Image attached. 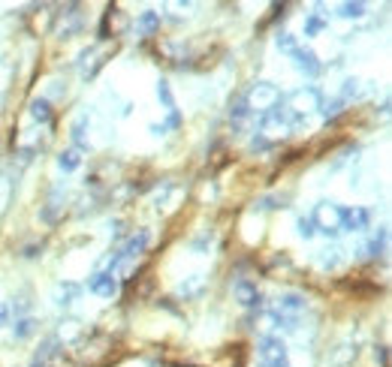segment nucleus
<instances>
[{
  "label": "nucleus",
  "instance_id": "obj_32",
  "mask_svg": "<svg viewBox=\"0 0 392 367\" xmlns=\"http://www.w3.org/2000/svg\"><path fill=\"white\" fill-rule=\"evenodd\" d=\"M341 111H344V99H332V103L320 106V115H323L326 120H329V118H338Z\"/></svg>",
  "mask_w": 392,
  "mask_h": 367
},
{
  "label": "nucleus",
  "instance_id": "obj_28",
  "mask_svg": "<svg viewBox=\"0 0 392 367\" xmlns=\"http://www.w3.org/2000/svg\"><path fill=\"white\" fill-rule=\"evenodd\" d=\"M365 13H368L365 4H341V6H338V15H341V18H362Z\"/></svg>",
  "mask_w": 392,
  "mask_h": 367
},
{
  "label": "nucleus",
  "instance_id": "obj_6",
  "mask_svg": "<svg viewBox=\"0 0 392 367\" xmlns=\"http://www.w3.org/2000/svg\"><path fill=\"white\" fill-rule=\"evenodd\" d=\"M88 292L100 295V298H115L118 295V274L115 271H94L88 277Z\"/></svg>",
  "mask_w": 392,
  "mask_h": 367
},
{
  "label": "nucleus",
  "instance_id": "obj_19",
  "mask_svg": "<svg viewBox=\"0 0 392 367\" xmlns=\"http://www.w3.org/2000/svg\"><path fill=\"white\" fill-rule=\"evenodd\" d=\"M386 244H389V229H386V226H380V229H377V235L365 244V256H368V259L384 256V253H386Z\"/></svg>",
  "mask_w": 392,
  "mask_h": 367
},
{
  "label": "nucleus",
  "instance_id": "obj_20",
  "mask_svg": "<svg viewBox=\"0 0 392 367\" xmlns=\"http://www.w3.org/2000/svg\"><path fill=\"white\" fill-rule=\"evenodd\" d=\"M73 9H76V6H69V13H64L67 22H60V27H58V36H60V39L76 36L79 27H82V18H79V13H73Z\"/></svg>",
  "mask_w": 392,
  "mask_h": 367
},
{
  "label": "nucleus",
  "instance_id": "obj_22",
  "mask_svg": "<svg viewBox=\"0 0 392 367\" xmlns=\"http://www.w3.org/2000/svg\"><path fill=\"white\" fill-rule=\"evenodd\" d=\"M36 319H34V316H22V319H15V325H13V338L15 340H27L30 338V334H34L36 331Z\"/></svg>",
  "mask_w": 392,
  "mask_h": 367
},
{
  "label": "nucleus",
  "instance_id": "obj_34",
  "mask_svg": "<svg viewBox=\"0 0 392 367\" xmlns=\"http://www.w3.org/2000/svg\"><path fill=\"white\" fill-rule=\"evenodd\" d=\"M9 313H13V310H9V304L0 301V328H4V325L9 322Z\"/></svg>",
  "mask_w": 392,
  "mask_h": 367
},
{
  "label": "nucleus",
  "instance_id": "obj_9",
  "mask_svg": "<svg viewBox=\"0 0 392 367\" xmlns=\"http://www.w3.org/2000/svg\"><path fill=\"white\" fill-rule=\"evenodd\" d=\"M290 57H293V67L299 69L302 76H308V78H314V76L320 73V69H323V64H320L317 55L311 52L308 46H296L293 52H290Z\"/></svg>",
  "mask_w": 392,
  "mask_h": 367
},
{
  "label": "nucleus",
  "instance_id": "obj_17",
  "mask_svg": "<svg viewBox=\"0 0 392 367\" xmlns=\"http://www.w3.org/2000/svg\"><path fill=\"white\" fill-rule=\"evenodd\" d=\"M88 130H90V115H88V111H82V115H76L73 127H69V136H73V141H76L73 148L82 151L88 145Z\"/></svg>",
  "mask_w": 392,
  "mask_h": 367
},
{
  "label": "nucleus",
  "instance_id": "obj_10",
  "mask_svg": "<svg viewBox=\"0 0 392 367\" xmlns=\"http://www.w3.org/2000/svg\"><path fill=\"white\" fill-rule=\"evenodd\" d=\"M271 310L284 313V316H302L308 310V298L302 292H281L275 304H271Z\"/></svg>",
  "mask_w": 392,
  "mask_h": 367
},
{
  "label": "nucleus",
  "instance_id": "obj_21",
  "mask_svg": "<svg viewBox=\"0 0 392 367\" xmlns=\"http://www.w3.org/2000/svg\"><path fill=\"white\" fill-rule=\"evenodd\" d=\"M317 262L323 265V268H341V265H344V250H341V247H329V250H320Z\"/></svg>",
  "mask_w": 392,
  "mask_h": 367
},
{
  "label": "nucleus",
  "instance_id": "obj_33",
  "mask_svg": "<svg viewBox=\"0 0 392 367\" xmlns=\"http://www.w3.org/2000/svg\"><path fill=\"white\" fill-rule=\"evenodd\" d=\"M374 361H377L380 367H386V364H389V352H386V346H377V349H374Z\"/></svg>",
  "mask_w": 392,
  "mask_h": 367
},
{
  "label": "nucleus",
  "instance_id": "obj_25",
  "mask_svg": "<svg viewBox=\"0 0 392 367\" xmlns=\"http://www.w3.org/2000/svg\"><path fill=\"white\" fill-rule=\"evenodd\" d=\"M326 18L323 15H317V13H311L308 18H305V27H302V34H305V36H317L320 34V30H326Z\"/></svg>",
  "mask_w": 392,
  "mask_h": 367
},
{
  "label": "nucleus",
  "instance_id": "obj_35",
  "mask_svg": "<svg viewBox=\"0 0 392 367\" xmlns=\"http://www.w3.org/2000/svg\"><path fill=\"white\" fill-rule=\"evenodd\" d=\"M257 367H275V364H257Z\"/></svg>",
  "mask_w": 392,
  "mask_h": 367
},
{
  "label": "nucleus",
  "instance_id": "obj_8",
  "mask_svg": "<svg viewBox=\"0 0 392 367\" xmlns=\"http://www.w3.org/2000/svg\"><path fill=\"white\" fill-rule=\"evenodd\" d=\"M359 355V338H353V331L344 334V340H338V346L329 352V364L332 367H347Z\"/></svg>",
  "mask_w": 392,
  "mask_h": 367
},
{
  "label": "nucleus",
  "instance_id": "obj_5",
  "mask_svg": "<svg viewBox=\"0 0 392 367\" xmlns=\"http://www.w3.org/2000/svg\"><path fill=\"white\" fill-rule=\"evenodd\" d=\"M290 130H293L290 127V111L284 106H275V109L259 115V132H263V136L278 139V136H287Z\"/></svg>",
  "mask_w": 392,
  "mask_h": 367
},
{
  "label": "nucleus",
  "instance_id": "obj_7",
  "mask_svg": "<svg viewBox=\"0 0 392 367\" xmlns=\"http://www.w3.org/2000/svg\"><path fill=\"white\" fill-rule=\"evenodd\" d=\"M233 295H236V301L241 304V307H248V310H259L263 307V292H259V286L254 280H236V286H233Z\"/></svg>",
  "mask_w": 392,
  "mask_h": 367
},
{
  "label": "nucleus",
  "instance_id": "obj_16",
  "mask_svg": "<svg viewBox=\"0 0 392 367\" xmlns=\"http://www.w3.org/2000/svg\"><path fill=\"white\" fill-rule=\"evenodd\" d=\"M160 22H163V18H160V13H154V9H145V13H139L136 15V34L139 36H151V34H157L160 30Z\"/></svg>",
  "mask_w": 392,
  "mask_h": 367
},
{
  "label": "nucleus",
  "instance_id": "obj_29",
  "mask_svg": "<svg viewBox=\"0 0 392 367\" xmlns=\"http://www.w3.org/2000/svg\"><path fill=\"white\" fill-rule=\"evenodd\" d=\"M296 46H299V39L293 34H278L275 36V48H278V52H284L287 57H290V52H293Z\"/></svg>",
  "mask_w": 392,
  "mask_h": 367
},
{
  "label": "nucleus",
  "instance_id": "obj_26",
  "mask_svg": "<svg viewBox=\"0 0 392 367\" xmlns=\"http://www.w3.org/2000/svg\"><path fill=\"white\" fill-rule=\"evenodd\" d=\"M211 244H215V235H211V232H203V235H196L194 241H190V253L205 256V253L211 250Z\"/></svg>",
  "mask_w": 392,
  "mask_h": 367
},
{
  "label": "nucleus",
  "instance_id": "obj_24",
  "mask_svg": "<svg viewBox=\"0 0 392 367\" xmlns=\"http://www.w3.org/2000/svg\"><path fill=\"white\" fill-rule=\"evenodd\" d=\"M55 346H58L55 340H46L43 346H39V352L34 355V361H30V367H48V361H52L55 355H58Z\"/></svg>",
  "mask_w": 392,
  "mask_h": 367
},
{
  "label": "nucleus",
  "instance_id": "obj_18",
  "mask_svg": "<svg viewBox=\"0 0 392 367\" xmlns=\"http://www.w3.org/2000/svg\"><path fill=\"white\" fill-rule=\"evenodd\" d=\"M79 166H82V151H79V148H64V151L58 154V169L64 172V175L76 172Z\"/></svg>",
  "mask_w": 392,
  "mask_h": 367
},
{
  "label": "nucleus",
  "instance_id": "obj_27",
  "mask_svg": "<svg viewBox=\"0 0 392 367\" xmlns=\"http://www.w3.org/2000/svg\"><path fill=\"white\" fill-rule=\"evenodd\" d=\"M157 99L163 103L166 111H175V97H173V88H169V81H157Z\"/></svg>",
  "mask_w": 392,
  "mask_h": 367
},
{
  "label": "nucleus",
  "instance_id": "obj_11",
  "mask_svg": "<svg viewBox=\"0 0 392 367\" xmlns=\"http://www.w3.org/2000/svg\"><path fill=\"white\" fill-rule=\"evenodd\" d=\"M148 241H151V232H148V229H139L136 235H130L124 247L118 250V265H121V262H136V259L145 253Z\"/></svg>",
  "mask_w": 392,
  "mask_h": 367
},
{
  "label": "nucleus",
  "instance_id": "obj_3",
  "mask_svg": "<svg viewBox=\"0 0 392 367\" xmlns=\"http://www.w3.org/2000/svg\"><path fill=\"white\" fill-rule=\"evenodd\" d=\"M320 106H323V94H320L314 85L296 88L293 94H290V99H287V111H290L293 118H308V115H314V111H320Z\"/></svg>",
  "mask_w": 392,
  "mask_h": 367
},
{
  "label": "nucleus",
  "instance_id": "obj_23",
  "mask_svg": "<svg viewBox=\"0 0 392 367\" xmlns=\"http://www.w3.org/2000/svg\"><path fill=\"white\" fill-rule=\"evenodd\" d=\"M248 120H250V109L245 106V99H238V103H233V109H229V124L236 130H245Z\"/></svg>",
  "mask_w": 392,
  "mask_h": 367
},
{
  "label": "nucleus",
  "instance_id": "obj_30",
  "mask_svg": "<svg viewBox=\"0 0 392 367\" xmlns=\"http://www.w3.org/2000/svg\"><path fill=\"white\" fill-rule=\"evenodd\" d=\"M296 232H299V238L311 241V238L317 235V229H314V220H311V217H296Z\"/></svg>",
  "mask_w": 392,
  "mask_h": 367
},
{
  "label": "nucleus",
  "instance_id": "obj_1",
  "mask_svg": "<svg viewBox=\"0 0 392 367\" xmlns=\"http://www.w3.org/2000/svg\"><path fill=\"white\" fill-rule=\"evenodd\" d=\"M241 99H245V106L250 109V115H263V111L281 106V90H278V85H271V81H254Z\"/></svg>",
  "mask_w": 392,
  "mask_h": 367
},
{
  "label": "nucleus",
  "instance_id": "obj_4",
  "mask_svg": "<svg viewBox=\"0 0 392 367\" xmlns=\"http://www.w3.org/2000/svg\"><path fill=\"white\" fill-rule=\"evenodd\" d=\"M257 359L259 364H275V367H290V349L284 338L278 334H266L257 340Z\"/></svg>",
  "mask_w": 392,
  "mask_h": 367
},
{
  "label": "nucleus",
  "instance_id": "obj_2",
  "mask_svg": "<svg viewBox=\"0 0 392 367\" xmlns=\"http://www.w3.org/2000/svg\"><path fill=\"white\" fill-rule=\"evenodd\" d=\"M341 214H344V208L338 205V202L332 199H323L314 205V214H311V220H314V229L323 232V235L335 238L341 235Z\"/></svg>",
  "mask_w": 392,
  "mask_h": 367
},
{
  "label": "nucleus",
  "instance_id": "obj_31",
  "mask_svg": "<svg viewBox=\"0 0 392 367\" xmlns=\"http://www.w3.org/2000/svg\"><path fill=\"white\" fill-rule=\"evenodd\" d=\"M359 94H362V81L359 78H344V88H341L338 99H350V97H359Z\"/></svg>",
  "mask_w": 392,
  "mask_h": 367
},
{
  "label": "nucleus",
  "instance_id": "obj_12",
  "mask_svg": "<svg viewBox=\"0 0 392 367\" xmlns=\"http://www.w3.org/2000/svg\"><path fill=\"white\" fill-rule=\"evenodd\" d=\"M79 298H82V286H79V283H73V280H60V283H55V289H52L55 307L69 310Z\"/></svg>",
  "mask_w": 392,
  "mask_h": 367
},
{
  "label": "nucleus",
  "instance_id": "obj_13",
  "mask_svg": "<svg viewBox=\"0 0 392 367\" xmlns=\"http://www.w3.org/2000/svg\"><path fill=\"white\" fill-rule=\"evenodd\" d=\"M371 226V211L353 205V208H344L341 214V232H365Z\"/></svg>",
  "mask_w": 392,
  "mask_h": 367
},
{
  "label": "nucleus",
  "instance_id": "obj_14",
  "mask_svg": "<svg viewBox=\"0 0 392 367\" xmlns=\"http://www.w3.org/2000/svg\"><path fill=\"white\" fill-rule=\"evenodd\" d=\"M27 115H30V120L34 124H39V127H46V124H52V103H48L46 97H34L30 99V106H27Z\"/></svg>",
  "mask_w": 392,
  "mask_h": 367
},
{
  "label": "nucleus",
  "instance_id": "obj_15",
  "mask_svg": "<svg viewBox=\"0 0 392 367\" xmlns=\"http://www.w3.org/2000/svg\"><path fill=\"white\" fill-rule=\"evenodd\" d=\"M203 289H205V274H190V277H184L175 286V295L178 298H184V301H190V298H196Z\"/></svg>",
  "mask_w": 392,
  "mask_h": 367
}]
</instances>
